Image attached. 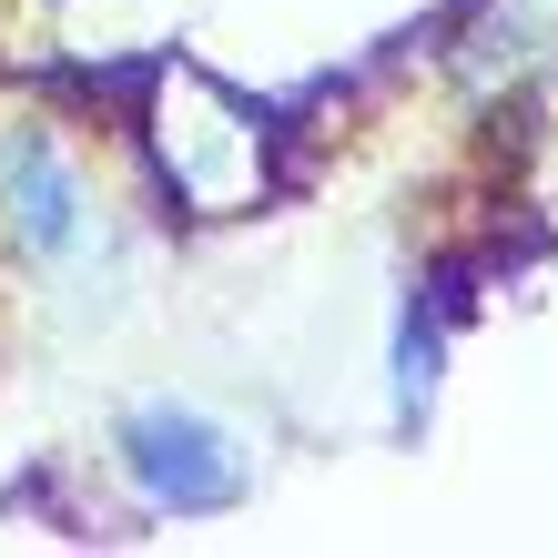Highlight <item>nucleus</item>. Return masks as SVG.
I'll use <instances>...</instances> for the list:
<instances>
[{
	"instance_id": "obj_2",
	"label": "nucleus",
	"mask_w": 558,
	"mask_h": 558,
	"mask_svg": "<svg viewBox=\"0 0 558 558\" xmlns=\"http://www.w3.org/2000/svg\"><path fill=\"white\" fill-rule=\"evenodd\" d=\"M122 468L162 518H223L244 498V447L193 407H133L122 416Z\"/></svg>"
},
{
	"instance_id": "obj_1",
	"label": "nucleus",
	"mask_w": 558,
	"mask_h": 558,
	"mask_svg": "<svg viewBox=\"0 0 558 558\" xmlns=\"http://www.w3.org/2000/svg\"><path fill=\"white\" fill-rule=\"evenodd\" d=\"M153 173L204 223L214 214H254L275 193V133H265V112H254L234 82L173 61V72H153Z\"/></svg>"
},
{
	"instance_id": "obj_3",
	"label": "nucleus",
	"mask_w": 558,
	"mask_h": 558,
	"mask_svg": "<svg viewBox=\"0 0 558 558\" xmlns=\"http://www.w3.org/2000/svg\"><path fill=\"white\" fill-rule=\"evenodd\" d=\"M0 204H11V234L31 254H61V244H72V223H82L72 173H61L51 143H11V153H0Z\"/></svg>"
},
{
	"instance_id": "obj_4",
	"label": "nucleus",
	"mask_w": 558,
	"mask_h": 558,
	"mask_svg": "<svg viewBox=\"0 0 558 558\" xmlns=\"http://www.w3.org/2000/svg\"><path fill=\"white\" fill-rule=\"evenodd\" d=\"M426 386H437V315H407L397 325V416H426Z\"/></svg>"
}]
</instances>
